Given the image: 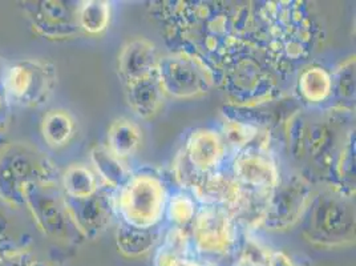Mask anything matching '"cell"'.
Wrapping results in <instances>:
<instances>
[{
    "mask_svg": "<svg viewBox=\"0 0 356 266\" xmlns=\"http://www.w3.org/2000/svg\"><path fill=\"white\" fill-rule=\"evenodd\" d=\"M166 35L184 51L204 60L217 74L223 64L252 43L238 30L239 6L223 1H163Z\"/></svg>",
    "mask_w": 356,
    "mask_h": 266,
    "instance_id": "1",
    "label": "cell"
},
{
    "mask_svg": "<svg viewBox=\"0 0 356 266\" xmlns=\"http://www.w3.org/2000/svg\"><path fill=\"white\" fill-rule=\"evenodd\" d=\"M264 26V49L275 71H291L306 60L316 39V23L306 1H267L258 7Z\"/></svg>",
    "mask_w": 356,
    "mask_h": 266,
    "instance_id": "2",
    "label": "cell"
},
{
    "mask_svg": "<svg viewBox=\"0 0 356 266\" xmlns=\"http://www.w3.org/2000/svg\"><path fill=\"white\" fill-rule=\"evenodd\" d=\"M232 103L241 107H257L271 103L280 96V74L258 45H250L227 60L218 81Z\"/></svg>",
    "mask_w": 356,
    "mask_h": 266,
    "instance_id": "3",
    "label": "cell"
},
{
    "mask_svg": "<svg viewBox=\"0 0 356 266\" xmlns=\"http://www.w3.org/2000/svg\"><path fill=\"white\" fill-rule=\"evenodd\" d=\"M307 213L310 219L305 236L312 245L337 249L355 242L354 197L326 187L314 193Z\"/></svg>",
    "mask_w": 356,
    "mask_h": 266,
    "instance_id": "4",
    "label": "cell"
},
{
    "mask_svg": "<svg viewBox=\"0 0 356 266\" xmlns=\"http://www.w3.org/2000/svg\"><path fill=\"white\" fill-rule=\"evenodd\" d=\"M58 184V169L29 146H11L0 152V198L11 205L24 204L30 184Z\"/></svg>",
    "mask_w": 356,
    "mask_h": 266,
    "instance_id": "5",
    "label": "cell"
},
{
    "mask_svg": "<svg viewBox=\"0 0 356 266\" xmlns=\"http://www.w3.org/2000/svg\"><path fill=\"white\" fill-rule=\"evenodd\" d=\"M166 203L168 192L163 178L140 172L132 175L120 189L115 209H118L122 222L150 229L163 220Z\"/></svg>",
    "mask_w": 356,
    "mask_h": 266,
    "instance_id": "6",
    "label": "cell"
},
{
    "mask_svg": "<svg viewBox=\"0 0 356 266\" xmlns=\"http://www.w3.org/2000/svg\"><path fill=\"white\" fill-rule=\"evenodd\" d=\"M157 77L163 93L184 100L207 95L217 81L211 67L184 51H173L160 58Z\"/></svg>",
    "mask_w": 356,
    "mask_h": 266,
    "instance_id": "7",
    "label": "cell"
},
{
    "mask_svg": "<svg viewBox=\"0 0 356 266\" xmlns=\"http://www.w3.org/2000/svg\"><path fill=\"white\" fill-rule=\"evenodd\" d=\"M314 193L312 181L302 173L281 178L268 196L262 226L271 232L293 229L307 214Z\"/></svg>",
    "mask_w": 356,
    "mask_h": 266,
    "instance_id": "8",
    "label": "cell"
},
{
    "mask_svg": "<svg viewBox=\"0 0 356 266\" xmlns=\"http://www.w3.org/2000/svg\"><path fill=\"white\" fill-rule=\"evenodd\" d=\"M24 204L30 207L42 230L47 236L65 244H79L84 236L80 233L70 210L55 185L30 184L24 191Z\"/></svg>",
    "mask_w": 356,
    "mask_h": 266,
    "instance_id": "9",
    "label": "cell"
},
{
    "mask_svg": "<svg viewBox=\"0 0 356 266\" xmlns=\"http://www.w3.org/2000/svg\"><path fill=\"white\" fill-rule=\"evenodd\" d=\"M56 84V70L40 60H23L8 67L3 76L6 96L24 107L47 103Z\"/></svg>",
    "mask_w": 356,
    "mask_h": 266,
    "instance_id": "10",
    "label": "cell"
},
{
    "mask_svg": "<svg viewBox=\"0 0 356 266\" xmlns=\"http://www.w3.org/2000/svg\"><path fill=\"white\" fill-rule=\"evenodd\" d=\"M194 247L207 257H227L238 245V226L232 214L221 207H202L192 225Z\"/></svg>",
    "mask_w": 356,
    "mask_h": 266,
    "instance_id": "11",
    "label": "cell"
},
{
    "mask_svg": "<svg viewBox=\"0 0 356 266\" xmlns=\"http://www.w3.org/2000/svg\"><path fill=\"white\" fill-rule=\"evenodd\" d=\"M232 175L246 189L270 193L280 182L278 164L268 149L249 147L236 153L232 164Z\"/></svg>",
    "mask_w": 356,
    "mask_h": 266,
    "instance_id": "12",
    "label": "cell"
},
{
    "mask_svg": "<svg viewBox=\"0 0 356 266\" xmlns=\"http://www.w3.org/2000/svg\"><path fill=\"white\" fill-rule=\"evenodd\" d=\"M64 198L74 225L84 238L95 240L96 237L102 236L112 224L115 203L109 193L99 191L83 200H74L65 196Z\"/></svg>",
    "mask_w": 356,
    "mask_h": 266,
    "instance_id": "13",
    "label": "cell"
},
{
    "mask_svg": "<svg viewBox=\"0 0 356 266\" xmlns=\"http://www.w3.org/2000/svg\"><path fill=\"white\" fill-rule=\"evenodd\" d=\"M36 4L30 17L35 29L42 35L51 39H64L76 35L79 31L77 10L65 1L47 0Z\"/></svg>",
    "mask_w": 356,
    "mask_h": 266,
    "instance_id": "14",
    "label": "cell"
},
{
    "mask_svg": "<svg viewBox=\"0 0 356 266\" xmlns=\"http://www.w3.org/2000/svg\"><path fill=\"white\" fill-rule=\"evenodd\" d=\"M182 149L201 176L217 171L226 155V144L222 136L209 128L195 130L191 133Z\"/></svg>",
    "mask_w": 356,
    "mask_h": 266,
    "instance_id": "15",
    "label": "cell"
},
{
    "mask_svg": "<svg viewBox=\"0 0 356 266\" xmlns=\"http://www.w3.org/2000/svg\"><path fill=\"white\" fill-rule=\"evenodd\" d=\"M159 52L156 45L144 38H137L122 47L118 61L120 79L124 86L157 74Z\"/></svg>",
    "mask_w": 356,
    "mask_h": 266,
    "instance_id": "16",
    "label": "cell"
},
{
    "mask_svg": "<svg viewBox=\"0 0 356 266\" xmlns=\"http://www.w3.org/2000/svg\"><path fill=\"white\" fill-rule=\"evenodd\" d=\"M242 187L232 172L214 171L205 175L192 189L194 200L204 207H221L229 210L236 203Z\"/></svg>",
    "mask_w": 356,
    "mask_h": 266,
    "instance_id": "17",
    "label": "cell"
},
{
    "mask_svg": "<svg viewBox=\"0 0 356 266\" xmlns=\"http://www.w3.org/2000/svg\"><path fill=\"white\" fill-rule=\"evenodd\" d=\"M127 100L138 118H154L163 107V91L157 74L140 79L125 86Z\"/></svg>",
    "mask_w": 356,
    "mask_h": 266,
    "instance_id": "18",
    "label": "cell"
},
{
    "mask_svg": "<svg viewBox=\"0 0 356 266\" xmlns=\"http://www.w3.org/2000/svg\"><path fill=\"white\" fill-rule=\"evenodd\" d=\"M268 196L270 193L257 192L242 187L236 203L227 212L232 214L237 226L250 233L264 225Z\"/></svg>",
    "mask_w": 356,
    "mask_h": 266,
    "instance_id": "19",
    "label": "cell"
},
{
    "mask_svg": "<svg viewBox=\"0 0 356 266\" xmlns=\"http://www.w3.org/2000/svg\"><path fill=\"white\" fill-rule=\"evenodd\" d=\"M115 238L121 256L127 258H140L157 248L161 241V233L156 228L143 229L121 221Z\"/></svg>",
    "mask_w": 356,
    "mask_h": 266,
    "instance_id": "20",
    "label": "cell"
},
{
    "mask_svg": "<svg viewBox=\"0 0 356 266\" xmlns=\"http://www.w3.org/2000/svg\"><path fill=\"white\" fill-rule=\"evenodd\" d=\"M90 162L93 164L96 175L104 181L105 185L113 189H121L132 176L124 160L115 156L103 144H97L92 148Z\"/></svg>",
    "mask_w": 356,
    "mask_h": 266,
    "instance_id": "21",
    "label": "cell"
},
{
    "mask_svg": "<svg viewBox=\"0 0 356 266\" xmlns=\"http://www.w3.org/2000/svg\"><path fill=\"white\" fill-rule=\"evenodd\" d=\"M143 133L129 118L115 120L108 131V149L121 160L132 157L141 147Z\"/></svg>",
    "mask_w": 356,
    "mask_h": 266,
    "instance_id": "22",
    "label": "cell"
},
{
    "mask_svg": "<svg viewBox=\"0 0 356 266\" xmlns=\"http://www.w3.org/2000/svg\"><path fill=\"white\" fill-rule=\"evenodd\" d=\"M191 238L184 228L173 226L163 236L154 249L153 265L173 266L178 261L188 258Z\"/></svg>",
    "mask_w": 356,
    "mask_h": 266,
    "instance_id": "23",
    "label": "cell"
},
{
    "mask_svg": "<svg viewBox=\"0 0 356 266\" xmlns=\"http://www.w3.org/2000/svg\"><path fill=\"white\" fill-rule=\"evenodd\" d=\"M298 91L302 99L309 103H323L331 97V74L325 68L316 65L303 70L298 80Z\"/></svg>",
    "mask_w": 356,
    "mask_h": 266,
    "instance_id": "24",
    "label": "cell"
},
{
    "mask_svg": "<svg viewBox=\"0 0 356 266\" xmlns=\"http://www.w3.org/2000/svg\"><path fill=\"white\" fill-rule=\"evenodd\" d=\"M63 188L65 197L83 200L99 192V178L95 172L83 164L71 165L63 176Z\"/></svg>",
    "mask_w": 356,
    "mask_h": 266,
    "instance_id": "25",
    "label": "cell"
},
{
    "mask_svg": "<svg viewBox=\"0 0 356 266\" xmlns=\"http://www.w3.org/2000/svg\"><path fill=\"white\" fill-rule=\"evenodd\" d=\"M74 128L76 125L74 118L63 109L48 112L42 124V132L45 141L55 148L65 146L72 139Z\"/></svg>",
    "mask_w": 356,
    "mask_h": 266,
    "instance_id": "26",
    "label": "cell"
},
{
    "mask_svg": "<svg viewBox=\"0 0 356 266\" xmlns=\"http://www.w3.org/2000/svg\"><path fill=\"white\" fill-rule=\"evenodd\" d=\"M331 96L337 99V107L353 108L355 103V56L343 61L331 75Z\"/></svg>",
    "mask_w": 356,
    "mask_h": 266,
    "instance_id": "27",
    "label": "cell"
},
{
    "mask_svg": "<svg viewBox=\"0 0 356 266\" xmlns=\"http://www.w3.org/2000/svg\"><path fill=\"white\" fill-rule=\"evenodd\" d=\"M111 20V4L103 0L83 1L77 7V23L90 35L104 32Z\"/></svg>",
    "mask_w": 356,
    "mask_h": 266,
    "instance_id": "28",
    "label": "cell"
},
{
    "mask_svg": "<svg viewBox=\"0 0 356 266\" xmlns=\"http://www.w3.org/2000/svg\"><path fill=\"white\" fill-rule=\"evenodd\" d=\"M165 213L175 226L184 228L188 224L193 222L197 214V205L193 197L188 193L177 192L168 197Z\"/></svg>",
    "mask_w": 356,
    "mask_h": 266,
    "instance_id": "29",
    "label": "cell"
},
{
    "mask_svg": "<svg viewBox=\"0 0 356 266\" xmlns=\"http://www.w3.org/2000/svg\"><path fill=\"white\" fill-rule=\"evenodd\" d=\"M271 251L259 238L248 233L238 254L236 266H267Z\"/></svg>",
    "mask_w": 356,
    "mask_h": 266,
    "instance_id": "30",
    "label": "cell"
},
{
    "mask_svg": "<svg viewBox=\"0 0 356 266\" xmlns=\"http://www.w3.org/2000/svg\"><path fill=\"white\" fill-rule=\"evenodd\" d=\"M173 175L181 188L191 191L198 184V181L204 178L194 169L193 165L188 160L184 149L178 152L173 162Z\"/></svg>",
    "mask_w": 356,
    "mask_h": 266,
    "instance_id": "31",
    "label": "cell"
},
{
    "mask_svg": "<svg viewBox=\"0 0 356 266\" xmlns=\"http://www.w3.org/2000/svg\"><path fill=\"white\" fill-rule=\"evenodd\" d=\"M35 261L24 249L0 256V266H33Z\"/></svg>",
    "mask_w": 356,
    "mask_h": 266,
    "instance_id": "32",
    "label": "cell"
},
{
    "mask_svg": "<svg viewBox=\"0 0 356 266\" xmlns=\"http://www.w3.org/2000/svg\"><path fill=\"white\" fill-rule=\"evenodd\" d=\"M267 266H297L293 260L282 251H273Z\"/></svg>",
    "mask_w": 356,
    "mask_h": 266,
    "instance_id": "33",
    "label": "cell"
},
{
    "mask_svg": "<svg viewBox=\"0 0 356 266\" xmlns=\"http://www.w3.org/2000/svg\"><path fill=\"white\" fill-rule=\"evenodd\" d=\"M173 266H202L198 261H194L191 258H184L181 261H178L177 264H175Z\"/></svg>",
    "mask_w": 356,
    "mask_h": 266,
    "instance_id": "34",
    "label": "cell"
},
{
    "mask_svg": "<svg viewBox=\"0 0 356 266\" xmlns=\"http://www.w3.org/2000/svg\"><path fill=\"white\" fill-rule=\"evenodd\" d=\"M4 72H6V70H3L1 63H0V81H1V84H3V76H4Z\"/></svg>",
    "mask_w": 356,
    "mask_h": 266,
    "instance_id": "35",
    "label": "cell"
},
{
    "mask_svg": "<svg viewBox=\"0 0 356 266\" xmlns=\"http://www.w3.org/2000/svg\"><path fill=\"white\" fill-rule=\"evenodd\" d=\"M1 108H3V99H1V93H0V112H1Z\"/></svg>",
    "mask_w": 356,
    "mask_h": 266,
    "instance_id": "36",
    "label": "cell"
},
{
    "mask_svg": "<svg viewBox=\"0 0 356 266\" xmlns=\"http://www.w3.org/2000/svg\"><path fill=\"white\" fill-rule=\"evenodd\" d=\"M33 266H47V265H44V264H42V263H36V261H35V264H33Z\"/></svg>",
    "mask_w": 356,
    "mask_h": 266,
    "instance_id": "37",
    "label": "cell"
}]
</instances>
